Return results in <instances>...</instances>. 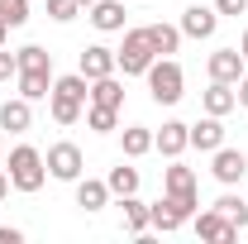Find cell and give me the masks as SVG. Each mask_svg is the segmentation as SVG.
<instances>
[{
    "label": "cell",
    "mask_w": 248,
    "mask_h": 244,
    "mask_svg": "<svg viewBox=\"0 0 248 244\" xmlns=\"http://www.w3.org/2000/svg\"><path fill=\"white\" fill-rule=\"evenodd\" d=\"M143 77H148V96H153L157 105H177V101H182L186 72H182L172 58H153V67H148Z\"/></svg>",
    "instance_id": "cell-1"
},
{
    "label": "cell",
    "mask_w": 248,
    "mask_h": 244,
    "mask_svg": "<svg viewBox=\"0 0 248 244\" xmlns=\"http://www.w3.org/2000/svg\"><path fill=\"white\" fill-rule=\"evenodd\" d=\"M153 58H157V48L148 43V29H129L124 43L115 48V67H124V77H143L153 67Z\"/></svg>",
    "instance_id": "cell-2"
},
{
    "label": "cell",
    "mask_w": 248,
    "mask_h": 244,
    "mask_svg": "<svg viewBox=\"0 0 248 244\" xmlns=\"http://www.w3.org/2000/svg\"><path fill=\"white\" fill-rule=\"evenodd\" d=\"M43 177H48V163H43L38 149L19 144V149L10 153V187H15V192H38Z\"/></svg>",
    "instance_id": "cell-3"
},
{
    "label": "cell",
    "mask_w": 248,
    "mask_h": 244,
    "mask_svg": "<svg viewBox=\"0 0 248 244\" xmlns=\"http://www.w3.org/2000/svg\"><path fill=\"white\" fill-rule=\"evenodd\" d=\"M43 163H48V173H53L58 182H77V177H81V149H77V144H53Z\"/></svg>",
    "instance_id": "cell-4"
},
{
    "label": "cell",
    "mask_w": 248,
    "mask_h": 244,
    "mask_svg": "<svg viewBox=\"0 0 248 244\" xmlns=\"http://www.w3.org/2000/svg\"><path fill=\"white\" fill-rule=\"evenodd\" d=\"M215 29H219V10H210L205 0H196V5L182 15V34L186 38H210Z\"/></svg>",
    "instance_id": "cell-5"
},
{
    "label": "cell",
    "mask_w": 248,
    "mask_h": 244,
    "mask_svg": "<svg viewBox=\"0 0 248 244\" xmlns=\"http://www.w3.org/2000/svg\"><path fill=\"white\" fill-rule=\"evenodd\" d=\"M196 235H201V240H210V244H229V240H239V225H229V220L210 206V211L196 215Z\"/></svg>",
    "instance_id": "cell-6"
},
{
    "label": "cell",
    "mask_w": 248,
    "mask_h": 244,
    "mask_svg": "<svg viewBox=\"0 0 248 244\" xmlns=\"http://www.w3.org/2000/svg\"><path fill=\"white\" fill-rule=\"evenodd\" d=\"M248 72V62H244V53L239 48H219V53H210V82H239Z\"/></svg>",
    "instance_id": "cell-7"
},
{
    "label": "cell",
    "mask_w": 248,
    "mask_h": 244,
    "mask_svg": "<svg viewBox=\"0 0 248 244\" xmlns=\"http://www.w3.org/2000/svg\"><path fill=\"white\" fill-rule=\"evenodd\" d=\"M186 144H191V124H182V120H167V124L153 134V149L162 153V158H182Z\"/></svg>",
    "instance_id": "cell-8"
},
{
    "label": "cell",
    "mask_w": 248,
    "mask_h": 244,
    "mask_svg": "<svg viewBox=\"0 0 248 244\" xmlns=\"http://www.w3.org/2000/svg\"><path fill=\"white\" fill-rule=\"evenodd\" d=\"M186 215H191V211H186L177 196H162L157 206H148V225H153V230H162V235H172V230H182Z\"/></svg>",
    "instance_id": "cell-9"
},
{
    "label": "cell",
    "mask_w": 248,
    "mask_h": 244,
    "mask_svg": "<svg viewBox=\"0 0 248 244\" xmlns=\"http://www.w3.org/2000/svg\"><path fill=\"white\" fill-rule=\"evenodd\" d=\"M86 82L95 77H110L115 72V48H105V43H91V48H81V67H77Z\"/></svg>",
    "instance_id": "cell-10"
},
{
    "label": "cell",
    "mask_w": 248,
    "mask_h": 244,
    "mask_svg": "<svg viewBox=\"0 0 248 244\" xmlns=\"http://www.w3.org/2000/svg\"><path fill=\"white\" fill-rule=\"evenodd\" d=\"M210 173H215V177H219L224 187H229V182H239V177L248 173V158H244V149H224V144H219V149H215V163H210Z\"/></svg>",
    "instance_id": "cell-11"
},
{
    "label": "cell",
    "mask_w": 248,
    "mask_h": 244,
    "mask_svg": "<svg viewBox=\"0 0 248 244\" xmlns=\"http://www.w3.org/2000/svg\"><path fill=\"white\" fill-rule=\"evenodd\" d=\"M219 144H224V124H219V115H205V120H196V124H191V149L215 153Z\"/></svg>",
    "instance_id": "cell-12"
},
{
    "label": "cell",
    "mask_w": 248,
    "mask_h": 244,
    "mask_svg": "<svg viewBox=\"0 0 248 244\" xmlns=\"http://www.w3.org/2000/svg\"><path fill=\"white\" fill-rule=\"evenodd\" d=\"M29 124H33V110H29V101H24V96L0 105V129H10V134H24Z\"/></svg>",
    "instance_id": "cell-13"
},
{
    "label": "cell",
    "mask_w": 248,
    "mask_h": 244,
    "mask_svg": "<svg viewBox=\"0 0 248 244\" xmlns=\"http://www.w3.org/2000/svg\"><path fill=\"white\" fill-rule=\"evenodd\" d=\"M91 24L100 34L124 29V5H120V0H95V5H91Z\"/></svg>",
    "instance_id": "cell-14"
},
{
    "label": "cell",
    "mask_w": 248,
    "mask_h": 244,
    "mask_svg": "<svg viewBox=\"0 0 248 244\" xmlns=\"http://www.w3.org/2000/svg\"><path fill=\"white\" fill-rule=\"evenodd\" d=\"M201 101H205V115H219V120L239 105V96H234V87H229V82H210V91L201 96Z\"/></svg>",
    "instance_id": "cell-15"
},
{
    "label": "cell",
    "mask_w": 248,
    "mask_h": 244,
    "mask_svg": "<svg viewBox=\"0 0 248 244\" xmlns=\"http://www.w3.org/2000/svg\"><path fill=\"white\" fill-rule=\"evenodd\" d=\"M105 201H110V182H95V177L81 182V177H77V206H81V211H100Z\"/></svg>",
    "instance_id": "cell-16"
},
{
    "label": "cell",
    "mask_w": 248,
    "mask_h": 244,
    "mask_svg": "<svg viewBox=\"0 0 248 244\" xmlns=\"http://www.w3.org/2000/svg\"><path fill=\"white\" fill-rule=\"evenodd\" d=\"M148 43L157 48V58H167V53L182 48V29L177 24H148Z\"/></svg>",
    "instance_id": "cell-17"
},
{
    "label": "cell",
    "mask_w": 248,
    "mask_h": 244,
    "mask_svg": "<svg viewBox=\"0 0 248 244\" xmlns=\"http://www.w3.org/2000/svg\"><path fill=\"white\" fill-rule=\"evenodd\" d=\"M162 182H167V196H196V173L182 168V163H172L162 173Z\"/></svg>",
    "instance_id": "cell-18"
},
{
    "label": "cell",
    "mask_w": 248,
    "mask_h": 244,
    "mask_svg": "<svg viewBox=\"0 0 248 244\" xmlns=\"http://www.w3.org/2000/svg\"><path fill=\"white\" fill-rule=\"evenodd\" d=\"M19 96H24V101L53 96V72H19Z\"/></svg>",
    "instance_id": "cell-19"
},
{
    "label": "cell",
    "mask_w": 248,
    "mask_h": 244,
    "mask_svg": "<svg viewBox=\"0 0 248 244\" xmlns=\"http://www.w3.org/2000/svg\"><path fill=\"white\" fill-rule=\"evenodd\" d=\"M120 101H124V87L115 82V72L91 82V105H115V110H120Z\"/></svg>",
    "instance_id": "cell-20"
},
{
    "label": "cell",
    "mask_w": 248,
    "mask_h": 244,
    "mask_svg": "<svg viewBox=\"0 0 248 244\" xmlns=\"http://www.w3.org/2000/svg\"><path fill=\"white\" fill-rule=\"evenodd\" d=\"M53 96H67V101H81V105H86L91 82H86L81 72H67V77H58V82H53Z\"/></svg>",
    "instance_id": "cell-21"
},
{
    "label": "cell",
    "mask_w": 248,
    "mask_h": 244,
    "mask_svg": "<svg viewBox=\"0 0 248 244\" xmlns=\"http://www.w3.org/2000/svg\"><path fill=\"white\" fill-rule=\"evenodd\" d=\"M120 206H124V230L129 235H143L148 230V206L139 196H120Z\"/></svg>",
    "instance_id": "cell-22"
},
{
    "label": "cell",
    "mask_w": 248,
    "mask_h": 244,
    "mask_svg": "<svg viewBox=\"0 0 248 244\" xmlns=\"http://www.w3.org/2000/svg\"><path fill=\"white\" fill-rule=\"evenodd\" d=\"M15 58H19V72H53V53H48V48H38V43L19 48Z\"/></svg>",
    "instance_id": "cell-23"
},
{
    "label": "cell",
    "mask_w": 248,
    "mask_h": 244,
    "mask_svg": "<svg viewBox=\"0 0 248 244\" xmlns=\"http://www.w3.org/2000/svg\"><path fill=\"white\" fill-rule=\"evenodd\" d=\"M148 149H153V129L129 124V129H124V158H143Z\"/></svg>",
    "instance_id": "cell-24"
},
{
    "label": "cell",
    "mask_w": 248,
    "mask_h": 244,
    "mask_svg": "<svg viewBox=\"0 0 248 244\" xmlns=\"http://www.w3.org/2000/svg\"><path fill=\"white\" fill-rule=\"evenodd\" d=\"M110 196H134L139 192V168H110Z\"/></svg>",
    "instance_id": "cell-25"
},
{
    "label": "cell",
    "mask_w": 248,
    "mask_h": 244,
    "mask_svg": "<svg viewBox=\"0 0 248 244\" xmlns=\"http://www.w3.org/2000/svg\"><path fill=\"white\" fill-rule=\"evenodd\" d=\"M215 211L224 215L229 225H239V230H244V225H248V201H239L234 192H224V196H219V201H215Z\"/></svg>",
    "instance_id": "cell-26"
},
{
    "label": "cell",
    "mask_w": 248,
    "mask_h": 244,
    "mask_svg": "<svg viewBox=\"0 0 248 244\" xmlns=\"http://www.w3.org/2000/svg\"><path fill=\"white\" fill-rule=\"evenodd\" d=\"M48 110H53V120H58V124H77V120H81V101H67V96H53Z\"/></svg>",
    "instance_id": "cell-27"
},
{
    "label": "cell",
    "mask_w": 248,
    "mask_h": 244,
    "mask_svg": "<svg viewBox=\"0 0 248 244\" xmlns=\"http://www.w3.org/2000/svg\"><path fill=\"white\" fill-rule=\"evenodd\" d=\"M86 124H91L95 134H110V129L120 124V110H115V105H91V115H86Z\"/></svg>",
    "instance_id": "cell-28"
},
{
    "label": "cell",
    "mask_w": 248,
    "mask_h": 244,
    "mask_svg": "<svg viewBox=\"0 0 248 244\" xmlns=\"http://www.w3.org/2000/svg\"><path fill=\"white\" fill-rule=\"evenodd\" d=\"M0 19H5L10 29H19V24L29 19V0H0Z\"/></svg>",
    "instance_id": "cell-29"
},
{
    "label": "cell",
    "mask_w": 248,
    "mask_h": 244,
    "mask_svg": "<svg viewBox=\"0 0 248 244\" xmlns=\"http://www.w3.org/2000/svg\"><path fill=\"white\" fill-rule=\"evenodd\" d=\"M77 15H81V0H48V19L67 24V19H77Z\"/></svg>",
    "instance_id": "cell-30"
},
{
    "label": "cell",
    "mask_w": 248,
    "mask_h": 244,
    "mask_svg": "<svg viewBox=\"0 0 248 244\" xmlns=\"http://www.w3.org/2000/svg\"><path fill=\"white\" fill-rule=\"evenodd\" d=\"M10 77H19V58L0 48V82H10Z\"/></svg>",
    "instance_id": "cell-31"
},
{
    "label": "cell",
    "mask_w": 248,
    "mask_h": 244,
    "mask_svg": "<svg viewBox=\"0 0 248 244\" xmlns=\"http://www.w3.org/2000/svg\"><path fill=\"white\" fill-rule=\"evenodd\" d=\"M215 10H219V15H244L248 0H215Z\"/></svg>",
    "instance_id": "cell-32"
},
{
    "label": "cell",
    "mask_w": 248,
    "mask_h": 244,
    "mask_svg": "<svg viewBox=\"0 0 248 244\" xmlns=\"http://www.w3.org/2000/svg\"><path fill=\"white\" fill-rule=\"evenodd\" d=\"M234 96H239V105H244V110H248V72H244V77H239V82H234Z\"/></svg>",
    "instance_id": "cell-33"
},
{
    "label": "cell",
    "mask_w": 248,
    "mask_h": 244,
    "mask_svg": "<svg viewBox=\"0 0 248 244\" xmlns=\"http://www.w3.org/2000/svg\"><path fill=\"white\" fill-rule=\"evenodd\" d=\"M24 240V235H19V230H15V225H10V230H5V225H0V244H19Z\"/></svg>",
    "instance_id": "cell-34"
},
{
    "label": "cell",
    "mask_w": 248,
    "mask_h": 244,
    "mask_svg": "<svg viewBox=\"0 0 248 244\" xmlns=\"http://www.w3.org/2000/svg\"><path fill=\"white\" fill-rule=\"evenodd\" d=\"M239 53H244V62H248V29H244V38H239Z\"/></svg>",
    "instance_id": "cell-35"
},
{
    "label": "cell",
    "mask_w": 248,
    "mask_h": 244,
    "mask_svg": "<svg viewBox=\"0 0 248 244\" xmlns=\"http://www.w3.org/2000/svg\"><path fill=\"white\" fill-rule=\"evenodd\" d=\"M5 192H10V173H0V196H5Z\"/></svg>",
    "instance_id": "cell-36"
},
{
    "label": "cell",
    "mask_w": 248,
    "mask_h": 244,
    "mask_svg": "<svg viewBox=\"0 0 248 244\" xmlns=\"http://www.w3.org/2000/svg\"><path fill=\"white\" fill-rule=\"evenodd\" d=\"M5 38H10V24H5V19H0V48H5Z\"/></svg>",
    "instance_id": "cell-37"
},
{
    "label": "cell",
    "mask_w": 248,
    "mask_h": 244,
    "mask_svg": "<svg viewBox=\"0 0 248 244\" xmlns=\"http://www.w3.org/2000/svg\"><path fill=\"white\" fill-rule=\"evenodd\" d=\"M81 5H95V0H81Z\"/></svg>",
    "instance_id": "cell-38"
}]
</instances>
